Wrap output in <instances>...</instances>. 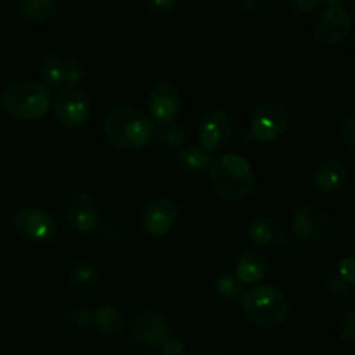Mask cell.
I'll use <instances>...</instances> for the list:
<instances>
[{"label":"cell","mask_w":355,"mask_h":355,"mask_svg":"<svg viewBox=\"0 0 355 355\" xmlns=\"http://www.w3.org/2000/svg\"><path fill=\"white\" fill-rule=\"evenodd\" d=\"M155 121L146 111L132 104H121L106 114L103 123L107 141L123 151H137L155 137Z\"/></svg>","instance_id":"cell-1"},{"label":"cell","mask_w":355,"mask_h":355,"mask_svg":"<svg viewBox=\"0 0 355 355\" xmlns=\"http://www.w3.org/2000/svg\"><path fill=\"white\" fill-rule=\"evenodd\" d=\"M210 180L220 200L236 205L252 196L257 175L248 159L238 153H224L211 162Z\"/></svg>","instance_id":"cell-2"},{"label":"cell","mask_w":355,"mask_h":355,"mask_svg":"<svg viewBox=\"0 0 355 355\" xmlns=\"http://www.w3.org/2000/svg\"><path fill=\"white\" fill-rule=\"evenodd\" d=\"M0 106L12 120H40L52 106L51 89L37 80H21L7 87L0 99Z\"/></svg>","instance_id":"cell-3"},{"label":"cell","mask_w":355,"mask_h":355,"mask_svg":"<svg viewBox=\"0 0 355 355\" xmlns=\"http://www.w3.org/2000/svg\"><path fill=\"white\" fill-rule=\"evenodd\" d=\"M243 314L252 324L262 329L279 328L290 315L286 293L270 284H260L243 295Z\"/></svg>","instance_id":"cell-4"},{"label":"cell","mask_w":355,"mask_h":355,"mask_svg":"<svg viewBox=\"0 0 355 355\" xmlns=\"http://www.w3.org/2000/svg\"><path fill=\"white\" fill-rule=\"evenodd\" d=\"M55 118L66 128H80L92 116V101L80 85H64L52 99Z\"/></svg>","instance_id":"cell-5"},{"label":"cell","mask_w":355,"mask_h":355,"mask_svg":"<svg viewBox=\"0 0 355 355\" xmlns=\"http://www.w3.org/2000/svg\"><path fill=\"white\" fill-rule=\"evenodd\" d=\"M12 227L30 243H49L58 234V222L51 211L40 207H21L12 215Z\"/></svg>","instance_id":"cell-6"},{"label":"cell","mask_w":355,"mask_h":355,"mask_svg":"<svg viewBox=\"0 0 355 355\" xmlns=\"http://www.w3.org/2000/svg\"><path fill=\"white\" fill-rule=\"evenodd\" d=\"M290 116L279 101H263L252 113V134L260 142H276L284 135Z\"/></svg>","instance_id":"cell-7"},{"label":"cell","mask_w":355,"mask_h":355,"mask_svg":"<svg viewBox=\"0 0 355 355\" xmlns=\"http://www.w3.org/2000/svg\"><path fill=\"white\" fill-rule=\"evenodd\" d=\"M352 30V19L343 2H328L314 23V38L321 45H338Z\"/></svg>","instance_id":"cell-8"},{"label":"cell","mask_w":355,"mask_h":355,"mask_svg":"<svg viewBox=\"0 0 355 355\" xmlns=\"http://www.w3.org/2000/svg\"><path fill=\"white\" fill-rule=\"evenodd\" d=\"M179 220V208L170 198L156 196L146 203L141 214V227L151 238L170 234Z\"/></svg>","instance_id":"cell-9"},{"label":"cell","mask_w":355,"mask_h":355,"mask_svg":"<svg viewBox=\"0 0 355 355\" xmlns=\"http://www.w3.org/2000/svg\"><path fill=\"white\" fill-rule=\"evenodd\" d=\"M291 231L298 239L307 243H318L331 236L333 218L324 208L304 207L295 211L291 218Z\"/></svg>","instance_id":"cell-10"},{"label":"cell","mask_w":355,"mask_h":355,"mask_svg":"<svg viewBox=\"0 0 355 355\" xmlns=\"http://www.w3.org/2000/svg\"><path fill=\"white\" fill-rule=\"evenodd\" d=\"M232 137L231 116L224 110H210L198 125V141L205 153H220Z\"/></svg>","instance_id":"cell-11"},{"label":"cell","mask_w":355,"mask_h":355,"mask_svg":"<svg viewBox=\"0 0 355 355\" xmlns=\"http://www.w3.org/2000/svg\"><path fill=\"white\" fill-rule=\"evenodd\" d=\"M62 215H64V220L68 222L69 227L80 234H92L99 227V205L87 193L71 194L66 200Z\"/></svg>","instance_id":"cell-12"},{"label":"cell","mask_w":355,"mask_h":355,"mask_svg":"<svg viewBox=\"0 0 355 355\" xmlns=\"http://www.w3.org/2000/svg\"><path fill=\"white\" fill-rule=\"evenodd\" d=\"M149 114L159 123H168L179 116L182 110V97L179 89L170 82H156L149 87L146 96Z\"/></svg>","instance_id":"cell-13"},{"label":"cell","mask_w":355,"mask_h":355,"mask_svg":"<svg viewBox=\"0 0 355 355\" xmlns=\"http://www.w3.org/2000/svg\"><path fill=\"white\" fill-rule=\"evenodd\" d=\"M132 340L141 347H159L168 338V319L158 311H142L130 322Z\"/></svg>","instance_id":"cell-14"},{"label":"cell","mask_w":355,"mask_h":355,"mask_svg":"<svg viewBox=\"0 0 355 355\" xmlns=\"http://www.w3.org/2000/svg\"><path fill=\"white\" fill-rule=\"evenodd\" d=\"M246 234L257 246L279 250L288 243V227L284 222L270 215H257L246 224Z\"/></svg>","instance_id":"cell-15"},{"label":"cell","mask_w":355,"mask_h":355,"mask_svg":"<svg viewBox=\"0 0 355 355\" xmlns=\"http://www.w3.org/2000/svg\"><path fill=\"white\" fill-rule=\"evenodd\" d=\"M349 180V168L340 158H329L319 163L312 172V187L321 196H331L342 191Z\"/></svg>","instance_id":"cell-16"},{"label":"cell","mask_w":355,"mask_h":355,"mask_svg":"<svg viewBox=\"0 0 355 355\" xmlns=\"http://www.w3.org/2000/svg\"><path fill=\"white\" fill-rule=\"evenodd\" d=\"M324 286L329 293L338 297L355 293V257H343L331 263L326 272Z\"/></svg>","instance_id":"cell-17"},{"label":"cell","mask_w":355,"mask_h":355,"mask_svg":"<svg viewBox=\"0 0 355 355\" xmlns=\"http://www.w3.org/2000/svg\"><path fill=\"white\" fill-rule=\"evenodd\" d=\"M269 272V262L257 250H243L236 259L234 276L243 284H257Z\"/></svg>","instance_id":"cell-18"},{"label":"cell","mask_w":355,"mask_h":355,"mask_svg":"<svg viewBox=\"0 0 355 355\" xmlns=\"http://www.w3.org/2000/svg\"><path fill=\"white\" fill-rule=\"evenodd\" d=\"M42 83L49 89H61L66 85V71H68V58L55 51H49L40 59Z\"/></svg>","instance_id":"cell-19"},{"label":"cell","mask_w":355,"mask_h":355,"mask_svg":"<svg viewBox=\"0 0 355 355\" xmlns=\"http://www.w3.org/2000/svg\"><path fill=\"white\" fill-rule=\"evenodd\" d=\"M92 322L97 331L103 336H121L127 328L125 315L121 314L120 309L111 304H103L92 312Z\"/></svg>","instance_id":"cell-20"},{"label":"cell","mask_w":355,"mask_h":355,"mask_svg":"<svg viewBox=\"0 0 355 355\" xmlns=\"http://www.w3.org/2000/svg\"><path fill=\"white\" fill-rule=\"evenodd\" d=\"M69 283H71L73 290L76 293L83 295V297H90L97 291L101 284V272L92 262L89 260H80L73 266L71 272H69Z\"/></svg>","instance_id":"cell-21"},{"label":"cell","mask_w":355,"mask_h":355,"mask_svg":"<svg viewBox=\"0 0 355 355\" xmlns=\"http://www.w3.org/2000/svg\"><path fill=\"white\" fill-rule=\"evenodd\" d=\"M17 12L24 21L33 24H45L59 12L58 0H19Z\"/></svg>","instance_id":"cell-22"},{"label":"cell","mask_w":355,"mask_h":355,"mask_svg":"<svg viewBox=\"0 0 355 355\" xmlns=\"http://www.w3.org/2000/svg\"><path fill=\"white\" fill-rule=\"evenodd\" d=\"M177 165L187 175L200 177L210 172L211 158L201 148H186L177 155Z\"/></svg>","instance_id":"cell-23"},{"label":"cell","mask_w":355,"mask_h":355,"mask_svg":"<svg viewBox=\"0 0 355 355\" xmlns=\"http://www.w3.org/2000/svg\"><path fill=\"white\" fill-rule=\"evenodd\" d=\"M155 137L159 146L166 149H179L186 144L187 130L182 123L168 121V123H159L155 128Z\"/></svg>","instance_id":"cell-24"},{"label":"cell","mask_w":355,"mask_h":355,"mask_svg":"<svg viewBox=\"0 0 355 355\" xmlns=\"http://www.w3.org/2000/svg\"><path fill=\"white\" fill-rule=\"evenodd\" d=\"M215 288H217V293L222 300L227 305H236L241 304L243 300V283L234 276L232 272H222L220 276L217 277V283H215Z\"/></svg>","instance_id":"cell-25"},{"label":"cell","mask_w":355,"mask_h":355,"mask_svg":"<svg viewBox=\"0 0 355 355\" xmlns=\"http://www.w3.org/2000/svg\"><path fill=\"white\" fill-rule=\"evenodd\" d=\"M101 234H103V239L106 243L118 245V243H121L127 238V225L121 220H118V218H107L103 224V227H101Z\"/></svg>","instance_id":"cell-26"},{"label":"cell","mask_w":355,"mask_h":355,"mask_svg":"<svg viewBox=\"0 0 355 355\" xmlns=\"http://www.w3.org/2000/svg\"><path fill=\"white\" fill-rule=\"evenodd\" d=\"M338 137L343 148L349 149L350 153H355V114H350L340 123Z\"/></svg>","instance_id":"cell-27"},{"label":"cell","mask_w":355,"mask_h":355,"mask_svg":"<svg viewBox=\"0 0 355 355\" xmlns=\"http://www.w3.org/2000/svg\"><path fill=\"white\" fill-rule=\"evenodd\" d=\"M64 321L71 326H87L92 322V312L82 305H69L64 311Z\"/></svg>","instance_id":"cell-28"},{"label":"cell","mask_w":355,"mask_h":355,"mask_svg":"<svg viewBox=\"0 0 355 355\" xmlns=\"http://www.w3.org/2000/svg\"><path fill=\"white\" fill-rule=\"evenodd\" d=\"M338 336L345 343H355V311H349L342 315L338 322Z\"/></svg>","instance_id":"cell-29"},{"label":"cell","mask_w":355,"mask_h":355,"mask_svg":"<svg viewBox=\"0 0 355 355\" xmlns=\"http://www.w3.org/2000/svg\"><path fill=\"white\" fill-rule=\"evenodd\" d=\"M177 7L175 0H146L144 9L153 16H166Z\"/></svg>","instance_id":"cell-30"},{"label":"cell","mask_w":355,"mask_h":355,"mask_svg":"<svg viewBox=\"0 0 355 355\" xmlns=\"http://www.w3.org/2000/svg\"><path fill=\"white\" fill-rule=\"evenodd\" d=\"M326 6H328L326 0H290L288 2V7L297 14H311Z\"/></svg>","instance_id":"cell-31"},{"label":"cell","mask_w":355,"mask_h":355,"mask_svg":"<svg viewBox=\"0 0 355 355\" xmlns=\"http://www.w3.org/2000/svg\"><path fill=\"white\" fill-rule=\"evenodd\" d=\"M186 345L179 338H165L159 345V355H186Z\"/></svg>","instance_id":"cell-32"},{"label":"cell","mask_w":355,"mask_h":355,"mask_svg":"<svg viewBox=\"0 0 355 355\" xmlns=\"http://www.w3.org/2000/svg\"><path fill=\"white\" fill-rule=\"evenodd\" d=\"M241 7L252 14H263L272 9V7H276V2H262V0L260 2H245L241 3Z\"/></svg>","instance_id":"cell-33"},{"label":"cell","mask_w":355,"mask_h":355,"mask_svg":"<svg viewBox=\"0 0 355 355\" xmlns=\"http://www.w3.org/2000/svg\"><path fill=\"white\" fill-rule=\"evenodd\" d=\"M350 248L354 250L355 252V222H354V225H352V231H350Z\"/></svg>","instance_id":"cell-34"},{"label":"cell","mask_w":355,"mask_h":355,"mask_svg":"<svg viewBox=\"0 0 355 355\" xmlns=\"http://www.w3.org/2000/svg\"><path fill=\"white\" fill-rule=\"evenodd\" d=\"M196 355H222L218 352H211V350H203V352H198Z\"/></svg>","instance_id":"cell-35"},{"label":"cell","mask_w":355,"mask_h":355,"mask_svg":"<svg viewBox=\"0 0 355 355\" xmlns=\"http://www.w3.org/2000/svg\"><path fill=\"white\" fill-rule=\"evenodd\" d=\"M350 9H352V14L355 16V2L350 3Z\"/></svg>","instance_id":"cell-36"}]
</instances>
